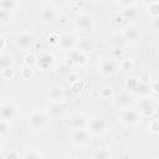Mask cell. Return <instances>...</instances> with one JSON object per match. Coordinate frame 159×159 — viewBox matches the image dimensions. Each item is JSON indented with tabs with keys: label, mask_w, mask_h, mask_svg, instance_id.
<instances>
[{
	"label": "cell",
	"mask_w": 159,
	"mask_h": 159,
	"mask_svg": "<svg viewBox=\"0 0 159 159\" xmlns=\"http://www.w3.org/2000/svg\"><path fill=\"white\" fill-rule=\"evenodd\" d=\"M36 55L34 53V52H27L26 55H25V57H24V63H25V66H30V67H32L34 65H36Z\"/></svg>",
	"instance_id": "4316f807"
},
{
	"label": "cell",
	"mask_w": 159,
	"mask_h": 159,
	"mask_svg": "<svg viewBox=\"0 0 159 159\" xmlns=\"http://www.w3.org/2000/svg\"><path fill=\"white\" fill-rule=\"evenodd\" d=\"M119 67H120V70H123L125 72H130L134 68V62L132 60H129V58H120Z\"/></svg>",
	"instance_id": "cb8c5ba5"
},
{
	"label": "cell",
	"mask_w": 159,
	"mask_h": 159,
	"mask_svg": "<svg viewBox=\"0 0 159 159\" xmlns=\"http://www.w3.org/2000/svg\"><path fill=\"white\" fill-rule=\"evenodd\" d=\"M72 142L78 147H88L92 143V134L87 128L76 129L72 132Z\"/></svg>",
	"instance_id": "5b68a950"
},
{
	"label": "cell",
	"mask_w": 159,
	"mask_h": 159,
	"mask_svg": "<svg viewBox=\"0 0 159 159\" xmlns=\"http://www.w3.org/2000/svg\"><path fill=\"white\" fill-rule=\"evenodd\" d=\"M2 148H4V145H2V143H1V142H0V152H1V150H2Z\"/></svg>",
	"instance_id": "bcb514c9"
},
{
	"label": "cell",
	"mask_w": 159,
	"mask_h": 159,
	"mask_svg": "<svg viewBox=\"0 0 159 159\" xmlns=\"http://www.w3.org/2000/svg\"><path fill=\"white\" fill-rule=\"evenodd\" d=\"M1 75H2V77H4V78H7V80L12 78V77L15 76V72H14L12 66H11V67H6V68L1 70Z\"/></svg>",
	"instance_id": "4dcf8cb0"
},
{
	"label": "cell",
	"mask_w": 159,
	"mask_h": 159,
	"mask_svg": "<svg viewBox=\"0 0 159 159\" xmlns=\"http://www.w3.org/2000/svg\"><path fill=\"white\" fill-rule=\"evenodd\" d=\"M117 63L114 61V58H111V57H104L101 60L99 65H98V68H99V72L103 77H112L116 75L117 72Z\"/></svg>",
	"instance_id": "8992f818"
},
{
	"label": "cell",
	"mask_w": 159,
	"mask_h": 159,
	"mask_svg": "<svg viewBox=\"0 0 159 159\" xmlns=\"http://www.w3.org/2000/svg\"><path fill=\"white\" fill-rule=\"evenodd\" d=\"M34 43V36L29 32H22V34H19L16 37H15V45L21 48V50H27L32 46Z\"/></svg>",
	"instance_id": "9a60e30c"
},
{
	"label": "cell",
	"mask_w": 159,
	"mask_h": 159,
	"mask_svg": "<svg viewBox=\"0 0 159 159\" xmlns=\"http://www.w3.org/2000/svg\"><path fill=\"white\" fill-rule=\"evenodd\" d=\"M122 16L124 17V20L134 21V20H137V19L140 16V12H139V10H138L134 5H132V6H128V7H125V9L123 10Z\"/></svg>",
	"instance_id": "ffe728a7"
},
{
	"label": "cell",
	"mask_w": 159,
	"mask_h": 159,
	"mask_svg": "<svg viewBox=\"0 0 159 159\" xmlns=\"http://www.w3.org/2000/svg\"><path fill=\"white\" fill-rule=\"evenodd\" d=\"M14 63L12 56L9 53H1L0 55V70H4L6 67H11Z\"/></svg>",
	"instance_id": "603a6c76"
},
{
	"label": "cell",
	"mask_w": 159,
	"mask_h": 159,
	"mask_svg": "<svg viewBox=\"0 0 159 159\" xmlns=\"http://www.w3.org/2000/svg\"><path fill=\"white\" fill-rule=\"evenodd\" d=\"M66 113L63 102H50L46 107V116L50 119H61Z\"/></svg>",
	"instance_id": "52a82bcc"
},
{
	"label": "cell",
	"mask_w": 159,
	"mask_h": 159,
	"mask_svg": "<svg viewBox=\"0 0 159 159\" xmlns=\"http://www.w3.org/2000/svg\"><path fill=\"white\" fill-rule=\"evenodd\" d=\"M56 17H57V11L52 6H45L40 12V20L45 25L52 24L56 20Z\"/></svg>",
	"instance_id": "2e32d148"
},
{
	"label": "cell",
	"mask_w": 159,
	"mask_h": 159,
	"mask_svg": "<svg viewBox=\"0 0 159 159\" xmlns=\"http://www.w3.org/2000/svg\"><path fill=\"white\" fill-rule=\"evenodd\" d=\"M17 116V109L15 104L12 103H2L0 104V119L5 122H11L16 118Z\"/></svg>",
	"instance_id": "30bf717a"
},
{
	"label": "cell",
	"mask_w": 159,
	"mask_h": 159,
	"mask_svg": "<svg viewBox=\"0 0 159 159\" xmlns=\"http://www.w3.org/2000/svg\"><path fill=\"white\" fill-rule=\"evenodd\" d=\"M57 73L58 75H68L70 72H71V67H70V65H67V63H62V65H60V66H57Z\"/></svg>",
	"instance_id": "f546056e"
},
{
	"label": "cell",
	"mask_w": 159,
	"mask_h": 159,
	"mask_svg": "<svg viewBox=\"0 0 159 159\" xmlns=\"http://www.w3.org/2000/svg\"><path fill=\"white\" fill-rule=\"evenodd\" d=\"M93 1H97V0H93Z\"/></svg>",
	"instance_id": "c3c4849f"
},
{
	"label": "cell",
	"mask_w": 159,
	"mask_h": 159,
	"mask_svg": "<svg viewBox=\"0 0 159 159\" xmlns=\"http://www.w3.org/2000/svg\"><path fill=\"white\" fill-rule=\"evenodd\" d=\"M76 29L82 34H89L94 29V20L88 14H80L75 21Z\"/></svg>",
	"instance_id": "277c9868"
},
{
	"label": "cell",
	"mask_w": 159,
	"mask_h": 159,
	"mask_svg": "<svg viewBox=\"0 0 159 159\" xmlns=\"http://www.w3.org/2000/svg\"><path fill=\"white\" fill-rule=\"evenodd\" d=\"M19 157H20V154L16 152H11V153L5 154V158H19Z\"/></svg>",
	"instance_id": "7bdbcfd3"
},
{
	"label": "cell",
	"mask_w": 159,
	"mask_h": 159,
	"mask_svg": "<svg viewBox=\"0 0 159 159\" xmlns=\"http://www.w3.org/2000/svg\"><path fill=\"white\" fill-rule=\"evenodd\" d=\"M36 65L41 70H48L53 65V55L50 52H42L36 57Z\"/></svg>",
	"instance_id": "e0dca14e"
},
{
	"label": "cell",
	"mask_w": 159,
	"mask_h": 159,
	"mask_svg": "<svg viewBox=\"0 0 159 159\" xmlns=\"http://www.w3.org/2000/svg\"><path fill=\"white\" fill-rule=\"evenodd\" d=\"M138 112L140 113L142 117L150 118L155 113V106L154 102L150 98H143L138 102Z\"/></svg>",
	"instance_id": "9c48e42d"
},
{
	"label": "cell",
	"mask_w": 159,
	"mask_h": 159,
	"mask_svg": "<svg viewBox=\"0 0 159 159\" xmlns=\"http://www.w3.org/2000/svg\"><path fill=\"white\" fill-rule=\"evenodd\" d=\"M122 36H123V39H124L125 42H130V43L138 42L140 40V37H142L139 29L135 27V26H132V25L124 27V30L122 32Z\"/></svg>",
	"instance_id": "7c38bea8"
},
{
	"label": "cell",
	"mask_w": 159,
	"mask_h": 159,
	"mask_svg": "<svg viewBox=\"0 0 159 159\" xmlns=\"http://www.w3.org/2000/svg\"><path fill=\"white\" fill-rule=\"evenodd\" d=\"M149 130L153 133V134H158L159 132V123H158V119H153L149 124Z\"/></svg>",
	"instance_id": "d6a6232c"
},
{
	"label": "cell",
	"mask_w": 159,
	"mask_h": 159,
	"mask_svg": "<svg viewBox=\"0 0 159 159\" xmlns=\"http://www.w3.org/2000/svg\"><path fill=\"white\" fill-rule=\"evenodd\" d=\"M99 96L103 98V99H111L113 96H114V92H113V88L111 86H104L101 92H99Z\"/></svg>",
	"instance_id": "484cf974"
},
{
	"label": "cell",
	"mask_w": 159,
	"mask_h": 159,
	"mask_svg": "<svg viewBox=\"0 0 159 159\" xmlns=\"http://www.w3.org/2000/svg\"><path fill=\"white\" fill-rule=\"evenodd\" d=\"M112 157L113 155L111 154V152L108 149H106V148H97L91 154V158H94V159H109Z\"/></svg>",
	"instance_id": "7402d4cb"
},
{
	"label": "cell",
	"mask_w": 159,
	"mask_h": 159,
	"mask_svg": "<svg viewBox=\"0 0 159 159\" xmlns=\"http://www.w3.org/2000/svg\"><path fill=\"white\" fill-rule=\"evenodd\" d=\"M27 123H29L30 129H32L34 132H40L47 124V116H46V113L35 109L29 114Z\"/></svg>",
	"instance_id": "7a4b0ae2"
},
{
	"label": "cell",
	"mask_w": 159,
	"mask_h": 159,
	"mask_svg": "<svg viewBox=\"0 0 159 159\" xmlns=\"http://www.w3.org/2000/svg\"><path fill=\"white\" fill-rule=\"evenodd\" d=\"M45 96L48 102H65L66 101V92H65L63 87L60 84L51 86L46 91Z\"/></svg>",
	"instance_id": "ba28073f"
},
{
	"label": "cell",
	"mask_w": 159,
	"mask_h": 159,
	"mask_svg": "<svg viewBox=\"0 0 159 159\" xmlns=\"http://www.w3.org/2000/svg\"><path fill=\"white\" fill-rule=\"evenodd\" d=\"M83 87H84V83H83L82 80H78L77 82H75V83L71 84V88H72L73 92H80V91L83 89Z\"/></svg>",
	"instance_id": "1f68e13d"
},
{
	"label": "cell",
	"mask_w": 159,
	"mask_h": 159,
	"mask_svg": "<svg viewBox=\"0 0 159 159\" xmlns=\"http://www.w3.org/2000/svg\"><path fill=\"white\" fill-rule=\"evenodd\" d=\"M142 1H143L144 4H147V5H148V4H150V2H153V1H157V0H142Z\"/></svg>",
	"instance_id": "f6af8a7d"
},
{
	"label": "cell",
	"mask_w": 159,
	"mask_h": 159,
	"mask_svg": "<svg viewBox=\"0 0 159 159\" xmlns=\"http://www.w3.org/2000/svg\"><path fill=\"white\" fill-rule=\"evenodd\" d=\"M42 154L40 152H26L22 154V158H41Z\"/></svg>",
	"instance_id": "8d00e7d4"
},
{
	"label": "cell",
	"mask_w": 159,
	"mask_h": 159,
	"mask_svg": "<svg viewBox=\"0 0 159 159\" xmlns=\"http://www.w3.org/2000/svg\"><path fill=\"white\" fill-rule=\"evenodd\" d=\"M148 12H149V15L153 19H157L159 16V4H158V0L148 4Z\"/></svg>",
	"instance_id": "d4e9b609"
},
{
	"label": "cell",
	"mask_w": 159,
	"mask_h": 159,
	"mask_svg": "<svg viewBox=\"0 0 159 159\" xmlns=\"http://www.w3.org/2000/svg\"><path fill=\"white\" fill-rule=\"evenodd\" d=\"M67 80H68V83L72 84V83L77 82L78 80H81V77H80L78 73H76V72H70V73L67 75Z\"/></svg>",
	"instance_id": "e575fe53"
},
{
	"label": "cell",
	"mask_w": 159,
	"mask_h": 159,
	"mask_svg": "<svg viewBox=\"0 0 159 159\" xmlns=\"http://www.w3.org/2000/svg\"><path fill=\"white\" fill-rule=\"evenodd\" d=\"M125 84H127V88L129 89V91H135V88L138 87V84H139V80L137 78V77H128L127 78V81H125Z\"/></svg>",
	"instance_id": "f1b7e54d"
},
{
	"label": "cell",
	"mask_w": 159,
	"mask_h": 159,
	"mask_svg": "<svg viewBox=\"0 0 159 159\" xmlns=\"http://www.w3.org/2000/svg\"><path fill=\"white\" fill-rule=\"evenodd\" d=\"M150 86V92H153L154 94H158L159 93V89H158V81H154L152 84H149Z\"/></svg>",
	"instance_id": "b9f144b4"
},
{
	"label": "cell",
	"mask_w": 159,
	"mask_h": 159,
	"mask_svg": "<svg viewBox=\"0 0 159 159\" xmlns=\"http://www.w3.org/2000/svg\"><path fill=\"white\" fill-rule=\"evenodd\" d=\"M20 76H21L22 80H31V78L34 77V70H32V67L25 66V67L21 70Z\"/></svg>",
	"instance_id": "83f0119b"
},
{
	"label": "cell",
	"mask_w": 159,
	"mask_h": 159,
	"mask_svg": "<svg viewBox=\"0 0 159 159\" xmlns=\"http://www.w3.org/2000/svg\"><path fill=\"white\" fill-rule=\"evenodd\" d=\"M138 80H139V82L148 84V83H150V75H149V73H143Z\"/></svg>",
	"instance_id": "ab89813d"
},
{
	"label": "cell",
	"mask_w": 159,
	"mask_h": 159,
	"mask_svg": "<svg viewBox=\"0 0 159 159\" xmlns=\"http://www.w3.org/2000/svg\"><path fill=\"white\" fill-rule=\"evenodd\" d=\"M5 46H6V41H5V39H4L2 36H0V51L4 50Z\"/></svg>",
	"instance_id": "ee69618b"
},
{
	"label": "cell",
	"mask_w": 159,
	"mask_h": 159,
	"mask_svg": "<svg viewBox=\"0 0 159 159\" xmlns=\"http://www.w3.org/2000/svg\"><path fill=\"white\" fill-rule=\"evenodd\" d=\"M7 123H9V122H5V120L0 119V139H1V137H2V135L7 132V129H9Z\"/></svg>",
	"instance_id": "d590c367"
},
{
	"label": "cell",
	"mask_w": 159,
	"mask_h": 159,
	"mask_svg": "<svg viewBox=\"0 0 159 159\" xmlns=\"http://www.w3.org/2000/svg\"><path fill=\"white\" fill-rule=\"evenodd\" d=\"M112 42L116 45V46H120L122 43H124L125 41H124V39H123V36H122V34L119 35V34H117V35H114L113 37H112Z\"/></svg>",
	"instance_id": "836d02e7"
},
{
	"label": "cell",
	"mask_w": 159,
	"mask_h": 159,
	"mask_svg": "<svg viewBox=\"0 0 159 159\" xmlns=\"http://www.w3.org/2000/svg\"><path fill=\"white\" fill-rule=\"evenodd\" d=\"M41 1H48V0H41Z\"/></svg>",
	"instance_id": "7dc6e473"
},
{
	"label": "cell",
	"mask_w": 159,
	"mask_h": 159,
	"mask_svg": "<svg viewBox=\"0 0 159 159\" xmlns=\"http://www.w3.org/2000/svg\"><path fill=\"white\" fill-rule=\"evenodd\" d=\"M94 47V42L91 40V39H87V37H83V39H80L77 40V43H76V48L87 53L89 51H92Z\"/></svg>",
	"instance_id": "d6986e66"
},
{
	"label": "cell",
	"mask_w": 159,
	"mask_h": 159,
	"mask_svg": "<svg viewBox=\"0 0 159 159\" xmlns=\"http://www.w3.org/2000/svg\"><path fill=\"white\" fill-rule=\"evenodd\" d=\"M76 43H77V39H76L73 35H71V34H65V35L60 36L58 42H57V46H58L61 50L68 52L70 50H72V48L76 47Z\"/></svg>",
	"instance_id": "4fadbf2b"
},
{
	"label": "cell",
	"mask_w": 159,
	"mask_h": 159,
	"mask_svg": "<svg viewBox=\"0 0 159 159\" xmlns=\"http://www.w3.org/2000/svg\"><path fill=\"white\" fill-rule=\"evenodd\" d=\"M137 0H117V4L123 6V7H128V6H132L135 4Z\"/></svg>",
	"instance_id": "74e56055"
},
{
	"label": "cell",
	"mask_w": 159,
	"mask_h": 159,
	"mask_svg": "<svg viewBox=\"0 0 159 159\" xmlns=\"http://www.w3.org/2000/svg\"><path fill=\"white\" fill-rule=\"evenodd\" d=\"M118 119L125 127H137L142 120V116L138 112V109L127 107V108L120 111Z\"/></svg>",
	"instance_id": "6da1fadb"
},
{
	"label": "cell",
	"mask_w": 159,
	"mask_h": 159,
	"mask_svg": "<svg viewBox=\"0 0 159 159\" xmlns=\"http://www.w3.org/2000/svg\"><path fill=\"white\" fill-rule=\"evenodd\" d=\"M87 122H88V119L83 113H76L70 118L68 127L72 130L81 129V128H87Z\"/></svg>",
	"instance_id": "5bb4252c"
},
{
	"label": "cell",
	"mask_w": 159,
	"mask_h": 159,
	"mask_svg": "<svg viewBox=\"0 0 159 159\" xmlns=\"http://www.w3.org/2000/svg\"><path fill=\"white\" fill-rule=\"evenodd\" d=\"M107 120L102 117H92L91 119H88L87 122V129L91 132L92 135H97L101 137L107 132Z\"/></svg>",
	"instance_id": "3957f363"
},
{
	"label": "cell",
	"mask_w": 159,
	"mask_h": 159,
	"mask_svg": "<svg viewBox=\"0 0 159 159\" xmlns=\"http://www.w3.org/2000/svg\"><path fill=\"white\" fill-rule=\"evenodd\" d=\"M123 21H124V17L122 16V14H117V15L113 16V24H114V25L119 26V25H122Z\"/></svg>",
	"instance_id": "f35d334b"
},
{
	"label": "cell",
	"mask_w": 159,
	"mask_h": 159,
	"mask_svg": "<svg viewBox=\"0 0 159 159\" xmlns=\"http://www.w3.org/2000/svg\"><path fill=\"white\" fill-rule=\"evenodd\" d=\"M130 103H132V96H130L127 91H122V92H119V93L116 96L114 104H116L117 108L124 109V108L129 107Z\"/></svg>",
	"instance_id": "ac0fdd59"
},
{
	"label": "cell",
	"mask_w": 159,
	"mask_h": 159,
	"mask_svg": "<svg viewBox=\"0 0 159 159\" xmlns=\"http://www.w3.org/2000/svg\"><path fill=\"white\" fill-rule=\"evenodd\" d=\"M67 58L70 60L71 63L78 65V66H84V65L88 62V56H87V53H84V52H82V51H80V50H77L76 47L68 51Z\"/></svg>",
	"instance_id": "8fae6325"
},
{
	"label": "cell",
	"mask_w": 159,
	"mask_h": 159,
	"mask_svg": "<svg viewBox=\"0 0 159 159\" xmlns=\"http://www.w3.org/2000/svg\"><path fill=\"white\" fill-rule=\"evenodd\" d=\"M17 6L19 4L16 0H0V10H4L6 12L15 11Z\"/></svg>",
	"instance_id": "44dd1931"
},
{
	"label": "cell",
	"mask_w": 159,
	"mask_h": 159,
	"mask_svg": "<svg viewBox=\"0 0 159 159\" xmlns=\"http://www.w3.org/2000/svg\"><path fill=\"white\" fill-rule=\"evenodd\" d=\"M58 39H60V36L57 35V34H51L50 36H48V42L50 43H52V45H57V42H58Z\"/></svg>",
	"instance_id": "60d3db41"
}]
</instances>
